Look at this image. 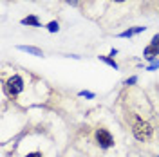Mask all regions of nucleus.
I'll use <instances>...</instances> for the list:
<instances>
[{
  "instance_id": "obj_6",
  "label": "nucleus",
  "mask_w": 159,
  "mask_h": 157,
  "mask_svg": "<svg viewBox=\"0 0 159 157\" xmlns=\"http://www.w3.org/2000/svg\"><path fill=\"white\" fill-rule=\"evenodd\" d=\"M22 24H27V25H38V20L34 18V16H29V18L22 20Z\"/></svg>"
},
{
  "instance_id": "obj_12",
  "label": "nucleus",
  "mask_w": 159,
  "mask_h": 157,
  "mask_svg": "<svg viewBox=\"0 0 159 157\" xmlns=\"http://www.w3.org/2000/svg\"><path fill=\"white\" fill-rule=\"evenodd\" d=\"M67 2H69V4H72V6H76V4H78L76 0H67Z\"/></svg>"
},
{
  "instance_id": "obj_10",
  "label": "nucleus",
  "mask_w": 159,
  "mask_h": 157,
  "mask_svg": "<svg viewBox=\"0 0 159 157\" xmlns=\"http://www.w3.org/2000/svg\"><path fill=\"white\" fill-rule=\"evenodd\" d=\"M152 45H157V47H159V36H157V34L152 38Z\"/></svg>"
},
{
  "instance_id": "obj_9",
  "label": "nucleus",
  "mask_w": 159,
  "mask_h": 157,
  "mask_svg": "<svg viewBox=\"0 0 159 157\" xmlns=\"http://www.w3.org/2000/svg\"><path fill=\"white\" fill-rule=\"evenodd\" d=\"M99 58L103 60V61H107V63H109V65H112V67H114V69H116V67H118V65H116V63H114V61H112V60H107V58H103V56H99Z\"/></svg>"
},
{
  "instance_id": "obj_5",
  "label": "nucleus",
  "mask_w": 159,
  "mask_h": 157,
  "mask_svg": "<svg viewBox=\"0 0 159 157\" xmlns=\"http://www.w3.org/2000/svg\"><path fill=\"white\" fill-rule=\"evenodd\" d=\"M143 29H145V27H134V29H129V31H125V33H121V36L127 38V36H132V34H136V33H141Z\"/></svg>"
},
{
  "instance_id": "obj_2",
  "label": "nucleus",
  "mask_w": 159,
  "mask_h": 157,
  "mask_svg": "<svg viewBox=\"0 0 159 157\" xmlns=\"http://www.w3.org/2000/svg\"><path fill=\"white\" fill-rule=\"evenodd\" d=\"M22 88H24V81H22L20 76H13V78L7 81V92H9L11 96H15V94L22 92Z\"/></svg>"
},
{
  "instance_id": "obj_1",
  "label": "nucleus",
  "mask_w": 159,
  "mask_h": 157,
  "mask_svg": "<svg viewBox=\"0 0 159 157\" xmlns=\"http://www.w3.org/2000/svg\"><path fill=\"white\" fill-rule=\"evenodd\" d=\"M134 136H136L139 141H145V139H148L150 136H152V127H150L147 121L138 119V121L134 123Z\"/></svg>"
},
{
  "instance_id": "obj_13",
  "label": "nucleus",
  "mask_w": 159,
  "mask_h": 157,
  "mask_svg": "<svg viewBox=\"0 0 159 157\" xmlns=\"http://www.w3.org/2000/svg\"><path fill=\"white\" fill-rule=\"evenodd\" d=\"M116 2H123V0H116Z\"/></svg>"
},
{
  "instance_id": "obj_3",
  "label": "nucleus",
  "mask_w": 159,
  "mask_h": 157,
  "mask_svg": "<svg viewBox=\"0 0 159 157\" xmlns=\"http://www.w3.org/2000/svg\"><path fill=\"white\" fill-rule=\"evenodd\" d=\"M96 139H98V143L103 148H109L110 145H112V137H110V134L107 130H98V132H96Z\"/></svg>"
},
{
  "instance_id": "obj_11",
  "label": "nucleus",
  "mask_w": 159,
  "mask_h": 157,
  "mask_svg": "<svg viewBox=\"0 0 159 157\" xmlns=\"http://www.w3.org/2000/svg\"><path fill=\"white\" fill-rule=\"evenodd\" d=\"M27 157H42V155H40V154H36V152H34V154H29V155H27Z\"/></svg>"
},
{
  "instance_id": "obj_8",
  "label": "nucleus",
  "mask_w": 159,
  "mask_h": 157,
  "mask_svg": "<svg viewBox=\"0 0 159 157\" xmlns=\"http://www.w3.org/2000/svg\"><path fill=\"white\" fill-rule=\"evenodd\" d=\"M47 27H49L51 33H54V31H58V24H56V22H51V24L47 25Z\"/></svg>"
},
{
  "instance_id": "obj_7",
  "label": "nucleus",
  "mask_w": 159,
  "mask_h": 157,
  "mask_svg": "<svg viewBox=\"0 0 159 157\" xmlns=\"http://www.w3.org/2000/svg\"><path fill=\"white\" fill-rule=\"evenodd\" d=\"M22 51H29V52H33V54H36V56H42V51L34 49V47H20Z\"/></svg>"
},
{
  "instance_id": "obj_4",
  "label": "nucleus",
  "mask_w": 159,
  "mask_h": 157,
  "mask_svg": "<svg viewBox=\"0 0 159 157\" xmlns=\"http://www.w3.org/2000/svg\"><path fill=\"white\" fill-rule=\"evenodd\" d=\"M156 54H159V47H157V45H150V47L145 49V56H148V58L156 56Z\"/></svg>"
}]
</instances>
